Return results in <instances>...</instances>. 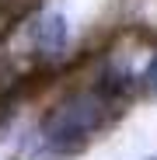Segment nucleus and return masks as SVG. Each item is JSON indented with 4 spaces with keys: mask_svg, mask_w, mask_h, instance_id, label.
<instances>
[{
    "mask_svg": "<svg viewBox=\"0 0 157 160\" xmlns=\"http://www.w3.org/2000/svg\"><path fill=\"white\" fill-rule=\"evenodd\" d=\"M119 104V87L112 84H91V87H77L63 101H56L45 112L39 125V139L45 153L52 157H70L77 150H84L94 132H101L112 122Z\"/></svg>",
    "mask_w": 157,
    "mask_h": 160,
    "instance_id": "1",
    "label": "nucleus"
},
{
    "mask_svg": "<svg viewBox=\"0 0 157 160\" xmlns=\"http://www.w3.org/2000/svg\"><path fill=\"white\" fill-rule=\"evenodd\" d=\"M35 52L39 56H60L66 45V18L63 14H42L35 21Z\"/></svg>",
    "mask_w": 157,
    "mask_h": 160,
    "instance_id": "2",
    "label": "nucleus"
},
{
    "mask_svg": "<svg viewBox=\"0 0 157 160\" xmlns=\"http://www.w3.org/2000/svg\"><path fill=\"white\" fill-rule=\"evenodd\" d=\"M140 84L150 91V94H157V56L150 59V66L143 70V77H140Z\"/></svg>",
    "mask_w": 157,
    "mask_h": 160,
    "instance_id": "3",
    "label": "nucleus"
}]
</instances>
